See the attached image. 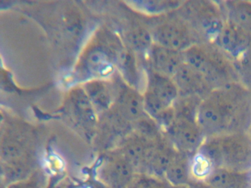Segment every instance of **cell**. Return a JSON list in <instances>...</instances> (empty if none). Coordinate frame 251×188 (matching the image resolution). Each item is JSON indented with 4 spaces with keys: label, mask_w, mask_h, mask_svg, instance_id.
<instances>
[{
    "label": "cell",
    "mask_w": 251,
    "mask_h": 188,
    "mask_svg": "<svg viewBox=\"0 0 251 188\" xmlns=\"http://www.w3.org/2000/svg\"><path fill=\"white\" fill-rule=\"evenodd\" d=\"M136 175L134 167L117 149L103 158L98 170V177L108 188H129Z\"/></svg>",
    "instance_id": "obj_8"
},
{
    "label": "cell",
    "mask_w": 251,
    "mask_h": 188,
    "mask_svg": "<svg viewBox=\"0 0 251 188\" xmlns=\"http://www.w3.org/2000/svg\"><path fill=\"white\" fill-rule=\"evenodd\" d=\"M183 1L173 0H145L130 1L132 7L146 14L161 16L177 10Z\"/></svg>",
    "instance_id": "obj_23"
},
{
    "label": "cell",
    "mask_w": 251,
    "mask_h": 188,
    "mask_svg": "<svg viewBox=\"0 0 251 188\" xmlns=\"http://www.w3.org/2000/svg\"><path fill=\"white\" fill-rule=\"evenodd\" d=\"M2 169L6 184L5 186L14 182L25 180L33 174L31 163L27 157L14 161L2 163Z\"/></svg>",
    "instance_id": "obj_22"
},
{
    "label": "cell",
    "mask_w": 251,
    "mask_h": 188,
    "mask_svg": "<svg viewBox=\"0 0 251 188\" xmlns=\"http://www.w3.org/2000/svg\"><path fill=\"white\" fill-rule=\"evenodd\" d=\"M65 114L77 129L87 136L95 134L98 125V112L82 87L74 88L65 103Z\"/></svg>",
    "instance_id": "obj_9"
},
{
    "label": "cell",
    "mask_w": 251,
    "mask_h": 188,
    "mask_svg": "<svg viewBox=\"0 0 251 188\" xmlns=\"http://www.w3.org/2000/svg\"><path fill=\"white\" fill-rule=\"evenodd\" d=\"M248 135H249L250 138H251V129H250L249 132H248Z\"/></svg>",
    "instance_id": "obj_30"
},
{
    "label": "cell",
    "mask_w": 251,
    "mask_h": 188,
    "mask_svg": "<svg viewBox=\"0 0 251 188\" xmlns=\"http://www.w3.org/2000/svg\"><path fill=\"white\" fill-rule=\"evenodd\" d=\"M203 182L214 188H251V171L238 172L218 167Z\"/></svg>",
    "instance_id": "obj_17"
},
{
    "label": "cell",
    "mask_w": 251,
    "mask_h": 188,
    "mask_svg": "<svg viewBox=\"0 0 251 188\" xmlns=\"http://www.w3.org/2000/svg\"><path fill=\"white\" fill-rule=\"evenodd\" d=\"M192 158L177 151L167 167L164 179L173 187L189 186L193 178L192 175Z\"/></svg>",
    "instance_id": "obj_19"
},
{
    "label": "cell",
    "mask_w": 251,
    "mask_h": 188,
    "mask_svg": "<svg viewBox=\"0 0 251 188\" xmlns=\"http://www.w3.org/2000/svg\"><path fill=\"white\" fill-rule=\"evenodd\" d=\"M213 43L236 61L251 46V38L236 25L226 20Z\"/></svg>",
    "instance_id": "obj_15"
},
{
    "label": "cell",
    "mask_w": 251,
    "mask_h": 188,
    "mask_svg": "<svg viewBox=\"0 0 251 188\" xmlns=\"http://www.w3.org/2000/svg\"><path fill=\"white\" fill-rule=\"evenodd\" d=\"M158 138L149 139L133 131L122 141L117 150L130 162L137 174H145L148 160Z\"/></svg>",
    "instance_id": "obj_11"
},
{
    "label": "cell",
    "mask_w": 251,
    "mask_h": 188,
    "mask_svg": "<svg viewBox=\"0 0 251 188\" xmlns=\"http://www.w3.org/2000/svg\"><path fill=\"white\" fill-rule=\"evenodd\" d=\"M173 188H191L189 186L174 187Z\"/></svg>",
    "instance_id": "obj_29"
},
{
    "label": "cell",
    "mask_w": 251,
    "mask_h": 188,
    "mask_svg": "<svg viewBox=\"0 0 251 188\" xmlns=\"http://www.w3.org/2000/svg\"><path fill=\"white\" fill-rule=\"evenodd\" d=\"M46 188H64L61 184H50L49 185H47Z\"/></svg>",
    "instance_id": "obj_28"
},
{
    "label": "cell",
    "mask_w": 251,
    "mask_h": 188,
    "mask_svg": "<svg viewBox=\"0 0 251 188\" xmlns=\"http://www.w3.org/2000/svg\"><path fill=\"white\" fill-rule=\"evenodd\" d=\"M197 119L206 138L248 133L251 126V91L241 82L213 90L201 101Z\"/></svg>",
    "instance_id": "obj_1"
},
{
    "label": "cell",
    "mask_w": 251,
    "mask_h": 188,
    "mask_svg": "<svg viewBox=\"0 0 251 188\" xmlns=\"http://www.w3.org/2000/svg\"><path fill=\"white\" fill-rule=\"evenodd\" d=\"M162 17L151 29L154 44L180 51L201 44L177 10L162 15Z\"/></svg>",
    "instance_id": "obj_7"
},
{
    "label": "cell",
    "mask_w": 251,
    "mask_h": 188,
    "mask_svg": "<svg viewBox=\"0 0 251 188\" xmlns=\"http://www.w3.org/2000/svg\"><path fill=\"white\" fill-rule=\"evenodd\" d=\"M184 56L186 63L200 72L213 90L240 82L236 60L213 42L195 44Z\"/></svg>",
    "instance_id": "obj_2"
},
{
    "label": "cell",
    "mask_w": 251,
    "mask_h": 188,
    "mask_svg": "<svg viewBox=\"0 0 251 188\" xmlns=\"http://www.w3.org/2000/svg\"><path fill=\"white\" fill-rule=\"evenodd\" d=\"M198 115L175 113L164 133L178 152L193 157L205 142L203 131L198 122Z\"/></svg>",
    "instance_id": "obj_6"
},
{
    "label": "cell",
    "mask_w": 251,
    "mask_h": 188,
    "mask_svg": "<svg viewBox=\"0 0 251 188\" xmlns=\"http://www.w3.org/2000/svg\"><path fill=\"white\" fill-rule=\"evenodd\" d=\"M118 54L102 46L89 49L83 59V66L91 79H107L117 67Z\"/></svg>",
    "instance_id": "obj_13"
},
{
    "label": "cell",
    "mask_w": 251,
    "mask_h": 188,
    "mask_svg": "<svg viewBox=\"0 0 251 188\" xmlns=\"http://www.w3.org/2000/svg\"><path fill=\"white\" fill-rule=\"evenodd\" d=\"M125 41L126 48L136 54L145 56L154 44L151 30L144 27L134 28L127 31L125 35Z\"/></svg>",
    "instance_id": "obj_21"
},
{
    "label": "cell",
    "mask_w": 251,
    "mask_h": 188,
    "mask_svg": "<svg viewBox=\"0 0 251 188\" xmlns=\"http://www.w3.org/2000/svg\"><path fill=\"white\" fill-rule=\"evenodd\" d=\"M176 10L200 43L213 42L226 22L218 1L188 0Z\"/></svg>",
    "instance_id": "obj_5"
},
{
    "label": "cell",
    "mask_w": 251,
    "mask_h": 188,
    "mask_svg": "<svg viewBox=\"0 0 251 188\" xmlns=\"http://www.w3.org/2000/svg\"><path fill=\"white\" fill-rule=\"evenodd\" d=\"M189 186L191 188H214L207 185L205 182H202V181L195 180V179H193V180L191 182Z\"/></svg>",
    "instance_id": "obj_27"
},
{
    "label": "cell",
    "mask_w": 251,
    "mask_h": 188,
    "mask_svg": "<svg viewBox=\"0 0 251 188\" xmlns=\"http://www.w3.org/2000/svg\"><path fill=\"white\" fill-rule=\"evenodd\" d=\"M145 71L146 82L143 92L145 113L164 130L173 120V107L178 98V90L173 78L148 67Z\"/></svg>",
    "instance_id": "obj_4"
},
{
    "label": "cell",
    "mask_w": 251,
    "mask_h": 188,
    "mask_svg": "<svg viewBox=\"0 0 251 188\" xmlns=\"http://www.w3.org/2000/svg\"><path fill=\"white\" fill-rule=\"evenodd\" d=\"M236 65L241 83L251 91V44L236 60Z\"/></svg>",
    "instance_id": "obj_24"
},
{
    "label": "cell",
    "mask_w": 251,
    "mask_h": 188,
    "mask_svg": "<svg viewBox=\"0 0 251 188\" xmlns=\"http://www.w3.org/2000/svg\"><path fill=\"white\" fill-rule=\"evenodd\" d=\"M136 55L128 48H125L118 54L117 67L123 80L129 86L139 91L141 75Z\"/></svg>",
    "instance_id": "obj_20"
},
{
    "label": "cell",
    "mask_w": 251,
    "mask_h": 188,
    "mask_svg": "<svg viewBox=\"0 0 251 188\" xmlns=\"http://www.w3.org/2000/svg\"><path fill=\"white\" fill-rule=\"evenodd\" d=\"M134 188H173L164 178L149 174H139L135 178Z\"/></svg>",
    "instance_id": "obj_25"
},
{
    "label": "cell",
    "mask_w": 251,
    "mask_h": 188,
    "mask_svg": "<svg viewBox=\"0 0 251 188\" xmlns=\"http://www.w3.org/2000/svg\"><path fill=\"white\" fill-rule=\"evenodd\" d=\"M213 168L251 171V139L248 133H232L205 138L198 151Z\"/></svg>",
    "instance_id": "obj_3"
},
{
    "label": "cell",
    "mask_w": 251,
    "mask_h": 188,
    "mask_svg": "<svg viewBox=\"0 0 251 188\" xmlns=\"http://www.w3.org/2000/svg\"><path fill=\"white\" fill-rule=\"evenodd\" d=\"M226 20L243 30L251 38V1H218Z\"/></svg>",
    "instance_id": "obj_18"
},
{
    "label": "cell",
    "mask_w": 251,
    "mask_h": 188,
    "mask_svg": "<svg viewBox=\"0 0 251 188\" xmlns=\"http://www.w3.org/2000/svg\"><path fill=\"white\" fill-rule=\"evenodd\" d=\"M146 57L147 67L171 78L186 63L184 51L172 49L156 44H153Z\"/></svg>",
    "instance_id": "obj_12"
},
{
    "label": "cell",
    "mask_w": 251,
    "mask_h": 188,
    "mask_svg": "<svg viewBox=\"0 0 251 188\" xmlns=\"http://www.w3.org/2000/svg\"><path fill=\"white\" fill-rule=\"evenodd\" d=\"M180 96L198 97L203 99L213 91L200 72L185 63L173 77Z\"/></svg>",
    "instance_id": "obj_14"
},
{
    "label": "cell",
    "mask_w": 251,
    "mask_h": 188,
    "mask_svg": "<svg viewBox=\"0 0 251 188\" xmlns=\"http://www.w3.org/2000/svg\"><path fill=\"white\" fill-rule=\"evenodd\" d=\"M116 96L111 110L132 123L146 114L144 104L143 93L129 86L124 81L114 82Z\"/></svg>",
    "instance_id": "obj_10"
},
{
    "label": "cell",
    "mask_w": 251,
    "mask_h": 188,
    "mask_svg": "<svg viewBox=\"0 0 251 188\" xmlns=\"http://www.w3.org/2000/svg\"><path fill=\"white\" fill-rule=\"evenodd\" d=\"M98 113H105L112 107L116 96L115 83L107 79H92L82 85Z\"/></svg>",
    "instance_id": "obj_16"
},
{
    "label": "cell",
    "mask_w": 251,
    "mask_h": 188,
    "mask_svg": "<svg viewBox=\"0 0 251 188\" xmlns=\"http://www.w3.org/2000/svg\"><path fill=\"white\" fill-rule=\"evenodd\" d=\"M42 180L33 173L32 176L25 180L19 181L6 185L5 188H46Z\"/></svg>",
    "instance_id": "obj_26"
}]
</instances>
